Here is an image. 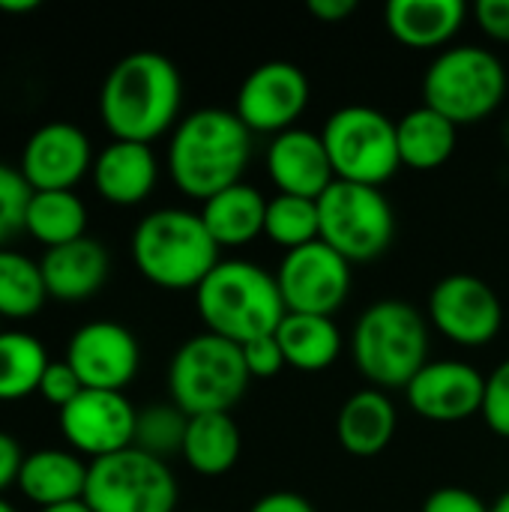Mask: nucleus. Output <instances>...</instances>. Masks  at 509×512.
<instances>
[{"label":"nucleus","mask_w":509,"mask_h":512,"mask_svg":"<svg viewBox=\"0 0 509 512\" xmlns=\"http://www.w3.org/2000/svg\"><path fill=\"white\" fill-rule=\"evenodd\" d=\"M180 108V69L159 51H132L120 57L99 87V120L111 141L153 144L174 132Z\"/></svg>","instance_id":"obj_1"},{"label":"nucleus","mask_w":509,"mask_h":512,"mask_svg":"<svg viewBox=\"0 0 509 512\" xmlns=\"http://www.w3.org/2000/svg\"><path fill=\"white\" fill-rule=\"evenodd\" d=\"M249 159L252 132L243 126L234 108L189 111L168 135L165 165L171 183L186 198L201 204L243 183Z\"/></svg>","instance_id":"obj_2"},{"label":"nucleus","mask_w":509,"mask_h":512,"mask_svg":"<svg viewBox=\"0 0 509 512\" xmlns=\"http://www.w3.org/2000/svg\"><path fill=\"white\" fill-rule=\"evenodd\" d=\"M195 309L207 333L234 345L276 333L288 315L276 273L246 258L219 261L195 288Z\"/></svg>","instance_id":"obj_3"},{"label":"nucleus","mask_w":509,"mask_h":512,"mask_svg":"<svg viewBox=\"0 0 509 512\" xmlns=\"http://www.w3.org/2000/svg\"><path fill=\"white\" fill-rule=\"evenodd\" d=\"M135 270L162 291H195L222 261L201 213L186 207H159L132 231Z\"/></svg>","instance_id":"obj_4"},{"label":"nucleus","mask_w":509,"mask_h":512,"mask_svg":"<svg viewBox=\"0 0 509 512\" xmlns=\"http://www.w3.org/2000/svg\"><path fill=\"white\" fill-rule=\"evenodd\" d=\"M348 348L375 390H405L429 363V318L405 300H378L354 321Z\"/></svg>","instance_id":"obj_5"},{"label":"nucleus","mask_w":509,"mask_h":512,"mask_svg":"<svg viewBox=\"0 0 509 512\" xmlns=\"http://www.w3.org/2000/svg\"><path fill=\"white\" fill-rule=\"evenodd\" d=\"M249 384L252 375L240 345L207 330L189 336L168 363V402L186 417L231 414L249 393Z\"/></svg>","instance_id":"obj_6"},{"label":"nucleus","mask_w":509,"mask_h":512,"mask_svg":"<svg viewBox=\"0 0 509 512\" xmlns=\"http://www.w3.org/2000/svg\"><path fill=\"white\" fill-rule=\"evenodd\" d=\"M507 87V66L495 51L483 45H450L426 66L423 105L462 129L492 117L504 105Z\"/></svg>","instance_id":"obj_7"},{"label":"nucleus","mask_w":509,"mask_h":512,"mask_svg":"<svg viewBox=\"0 0 509 512\" xmlns=\"http://www.w3.org/2000/svg\"><path fill=\"white\" fill-rule=\"evenodd\" d=\"M336 180L381 189L402 168L396 120L372 105H342L321 129Z\"/></svg>","instance_id":"obj_8"},{"label":"nucleus","mask_w":509,"mask_h":512,"mask_svg":"<svg viewBox=\"0 0 509 512\" xmlns=\"http://www.w3.org/2000/svg\"><path fill=\"white\" fill-rule=\"evenodd\" d=\"M321 243L336 249L351 267L378 261L396 237L390 198L375 186L336 180L318 198Z\"/></svg>","instance_id":"obj_9"},{"label":"nucleus","mask_w":509,"mask_h":512,"mask_svg":"<svg viewBox=\"0 0 509 512\" xmlns=\"http://www.w3.org/2000/svg\"><path fill=\"white\" fill-rule=\"evenodd\" d=\"M180 489L168 462L135 447L96 459L87 468L90 512H177Z\"/></svg>","instance_id":"obj_10"},{"label":"nucleus","mask_w":509,"mask_h":512,"mask_svg":"<svg viewBox=\"0 0 509 512\" xmlns=\"http://www.w3.org/2000/svg\"><path fill=\"white\" fill-rule=\"evenodd\" d=\"M426 318L447 342L459 348H486L504 327V303L486 279L450 273L432 285Z\"/></svg>","instance_id":"obj_11"},{"label":"nucleus","mask_w":509,"mask_h":512,"mask_svg":"<svg viewBox=\"0 0 509 512\" xmlns=\"http://www.w3.org/2000/svg\"><path fill=\"white\" fill-rule=\"evenodd\" d=\"M312 96L306 72L291 60H267L255 66L237 87L234 114L252 135H282L297 126Z\"/></svg>","instance_id":"obj_12"},{"label":"nucleus","mask_w":509,"mask_h":512,"mask_svg":"<svg viewBox=\"0 0 509 512\" xmlns=\"http://www.w3.org/2000/svg\"><path fill=\"white\" fill-rule=\"evenodd\" d=\"M276 282L288 312L333 318L351 297L354 273L336 249L315 240L282 255Z\"/></svg>","instance_id":"obj_13"},{"label":"nucleus","mask_w":509,"mask_h":512,"mask_svg":"<svg viewBox=\"0 0 509 512\" xmlns=\"http://www.w3.org/2000/svg\"><path fill=\"white\" fill-rule=\"evenodd\" d=\"M138 408L126 393L111 390H81L66 408L57 411L63 441L72 453L90 462L129 450L135 441Z\"/></svg>","instance_id":"obj_14"},{"label":"nucleus","mask_w":509,"mask_h":512,"mask_svg":"<svg viewBox=\"0 0 509 512\" xmlns=\"http://www.w3.org/2000/svg\"><path fill=\"white\" fill-rule=\"evenodd\" d=\"M63 360L75 369L84 390L123 393L141 369V345L117 321H87L69 336Z\"/></svg>","instance_id":"obj_15"},{"label":"nucleus","mask_w":509,"mask_h":512,"mask_svg":"<svg viewBox=\"0 0 509 512\" xmlns=\"http://www.w3.org/2000/svg\"><path fill=\"white\" fill-rule=\"evenodd\" d=\"M93 141L69 120H51L30 132L21 150V177L33 192H72L93 171Z\"/></svg>","instance_id":"obj_16"},{"label":"nucleus","mask_w":509,"mask_h":512,"mask_svg":"<svg viewBox=\"0 0 509 512\" xmlns=\"http://www.w3.org/2000/svg\"><path fill=\"white\" fill-rule=\"evenodd\" d=\"M486 375L465 360H429L405 387L411 411L429 423H462L483 411Z\"/></svg>","instance_id":"obj_17"},{"label":"nucleus","mask_w":509,"mask_h":512,"mask_svg":"<svg viewBox=\"0 0 509 512\" xmlns=\"http://www.w3.org/2000/svg\"><path fill=\"white\" fill-rule=\"evenodd\" d=\"M267 174L276 186V195H297L318 201L333 183V165L321 132L294 126L267 144Z\"/></svg>","instance_id":"obj_18"},{"label":"nucleus","mask_w":509,"mask_h":512,"mask_svg":"<svg viewBox=\"0 0 509 512\" xmlns=\"http://www.w3.org/2000/svg\"><path fill=\"white\" fill-rule=\"evenodd\" d=\"M90 180L102 201L114 207H135L153 195L159 180V159L150 144L111 141L96 153Z\"/></svg>","instance_id":"obj_19"},{"label":"nucleus","mask_w":509,"mask_h":512,"mask_svg":"<svg viewBox=\"0 0 509 512\" xmlns=\"http://www.w3.org/2000/svg\"><path fill=\"white\" fill-rule=\"evenodd\" d=\"M471 9L462 0H393L384 9L390 36L414 51H444L465 27Z\"/></svg>","instance_id":"obj_20"},{"label":"nucleus","mask_w":509,"mask_h":512,"mask_svg":"<svg viewBox=\"0 0 509 512\" xmlns=\"http://www.w3.org/2000/svg\"><path fill=\"white\" fill-rule=\"evenodd\" d=\"M39 267H42L45 291L51 300L81 303V300L96 297L105 288L108 273H111V258L99 240L81 237L75 243L45 249Z\"/></svg>","instance_id":"obj_21"},{"label":"nucleus","mask_w":509,"mask_h":512,"mask_svg":"<svg viewBox=\"0 0 509 512\" xmlns=\"http://www.w3.org/2000/svg\"><path fill=\"white\" fill-rule=\"evenodd\" d=\"M399 429V414L384 390L363 387L351 393L336 414V441L354 459L381 456Z\"/></svg>","instance_id":"obj_22"},{"label":"nucleus","mask_w":509,"mask_h":512,"mask_svg":"<svg viewBox=\"0 0 509 512\" xmlns=\"http://www.w3.org/2000/svg\"><path fill=\"white\" fill-rule=\"evenodd\" d=\"M87 468L78 453L69 447H42L24 456L21 474H18V492L36 504L39 510L84 501V486H87Z\"/></svg>","instance_id":"obj_23"},{"label":"nucleus","mask_w":509,"mask_h":512,"mask_svg":"<svg viewBox=\"0 0 509 512\" xmlns=\"http://www.w3.org/2000/svg\"><path fill=\"white\" fill-rule=\"evenodd\" d=\"M201 219L219 249H243L264 237L267 198L252 183H237L201 204Z\"/></svg>","instance_id":"obj_24"},{"label":"nucleus","mask_w":509,"mask_h":512,"mask_svg":"<svg viewBox=\"0 0 509 512\" xmlns=\"http://www.w3.org/2000/svg\"><path fill=\"white\" fill-rule=\"evenodd\" d=\"M399 156L411 171L444 168L459 147V126L429 105H417L396 120Z\"/></svg>","instance_id":"obj_25"},{"label":"nucleus","mask_w":509,"mask_h":512,"mask_svg":"<svg viewBox=\"0 0 509 512\" xmlns=\"http://www.w3.org/2000/svg\"><path fill=\"white\" fill-rule=\"evenodd\" d=\"M276 339L282 345L285 363L306 375L330 369L345 348V336L336 318H327V315L288 312L276 330Z\"/></svg>","instance_id":"obj_26"},{"label":"nucleus","mask_w":509,"mask_h":512,"mask_svg":"<svg viewBox=\"0 0 509 512\" xmlns=\"http://www.w3.org/2000/svg\"><path fill=\"white\" fill-rule=\"evenodd\" d=\"M243 453V435L231 414H201L189 417L183 438V462L201 477L228 474Z\"/></svg>","instance_id":"obj_27"},{"label":"nucleus","mask_w":509,"mask_h":512,"mask_svg":"<svg viewBox=\"0 0 509 512\" xmlns=\"http://www.w3.org/2000/svg\"><path fill=\"white\" fill-rule=\"evenodd\" d=\"M24 231L45 249L87 237V207L75 192H33L24 213Z\"/></svg>","instance_id":"obj_28"},{"label":"nucleus","mask_w":509,"mask_h":512,"mask_svg":"<svg viewBox=\"0 0 509 512\" xmlns=\"http://www.w3.org/2000/svg\"><path fill=\"white\" fill-rule=\"evenodd\" d=\"M51 357L45 345L24 330H0V402H18L39 393Z\"/></svg>","instance_id":"obj_29"},{"label":"nucleus","mask_w":509,"mask_h":512,"mask_svg":"<svg viewBox=\"0 0 509 512\" xmlns=\"http://www.w3.org/2000/svg\"><path fill=\"white\" fill-rule=\"evenodd\" d=\"M48 300L39 261L18 249H0V321H30Z\"/></svg>","instance_id":"obj_30"},{"label":"nucleus","mask_w":509,"mask_h":512,"mask_svg":"<svg viewBox=\"0 0 509 512\" xmlns=\"http://www.w3.org/2000/svg\"><path fill=\"white\" fill-rule=\"evenodd\" d=\"M264 237L285 252H294L321 240L318 201L297 198V195H273L267 201Z\"/></svg>","instance_id":"obj_31"},{"label":"nucleus","mask_w":509,"mask_h":512,"mask_svg":"<svg viewBox=\"0 0 509 512\" xmlns=\"http://www.w3.org/2000/svg\"><path fill=\"white\" fill-rule=\"evenodd\" d=\"M186 426H189V417L174 402H153L138 411L132 447L168 462L171 456L183 453Z\"/></svg>","instance_id":"obj_32"},{"label":"nucleus","mask_w":509,"mask_h":512,"mask_svg":"<svg viewBox=\"0 0 509 512\" xmlns=\"http://www.w3.org/2000/svg\"><path fill=\"white\" fill-rule=\"evenodd\" d=\"M33 189L21 177V171L9 162H0V249L9 246L12 237L24 231V213Z\"/></svg>","instance_id":"obj_33"},{"label":"nucleus","mask_w":509,"mask_h":512,"mask_svg":"<svg viewBox=\"0 0 509 512\" xmlns=\"http://www.w3.org/2000/svg\"><path fill=\"white\" fill-rule=\"evenodd\" d=\"M483 420L492 435L509 441V360L498 363L486 375V393H483Z\"/></svg>","instance_id":"obj_34"},{"label":"nucleus","mask_w":509,"mask_h":512,"mask_svg":"<svg viewBox=\"0 0 509 512\" xmlns=\"http://www.w3.org/2000/svg\"><path fill=\"white\" fill-rule=\"evenodd\" d=\"M240 351H243V363H246L252 381H255V378H276V375L288 366V363H285V354H282V345H279V339H276V333L252 339V342L240 345Z\"/></svg>","instance_id":"obj_35"},{"label":"nucleus","mask_w":509,"mask_h":512,"mask_svg":"<svg viewBox=\"0 0 509 512\" xmlns=\"http://www.w3.org/2000/svg\"><path fill=\"white\" fill-rule=\"evenodd\" d=\"M81 390H84V384H81V378L75 375V369L66 360H51L42 381H39V396L48 405H54L57 411L66 408Z\"/></svg>","instance_id":"obj_36"},{"label":"nucleus","mask_w":509,"mask_h":512,"mask_svg":"<svg viewBox=\"0 0 509 512\" xmlns=\"http://www.w3.org/2000/svg\"><path fill=\"white\" fill-rule=\"evenodd\" d=\"M492 504H486L480 495H474L471 489H462V486H441L435 489L426 501H423V510L420 512H489Z\"/></svg>","instance_id":"obj_37"},{"label":"nucleus","mask_w":509,"mask_h":512,"mask_svg":"<svg viewBox=\"0 0 509 512\" xmlns=\"http://www.w3.org/2000/svg\"><path fill=\"white\" fill-rule=\"evenodd\" d=\"M471 15L492 42L509 45V0H480Z\"/></svg>","instance_id":"obj_38"},{"label":"nucleus","mask_w":509,"mask_h":512,"mask_svg":"<svg viewBox=\"0 0 509 512\" xmlns=\"http://www.w3.org/2000/svg\"><path fill=\"white\" fill-rule=\"evenodd\" d=\"M24 450L21 444L0 429V498L9 486H18V474H21V465H24Z\"/></svg>","instance_id":"obj_39"},{"label":"nucleus","mask_w":509,"mask_h":512,"mask_svg":"<svg viewBox=\"0 0 509 512\" xmlns=\"http://www.w3.org/2000/svg\"><path fill=\"white\" fill-rule=\"evenodd\" d=\"M249 512H318L315 504L297 492H270V495H261Z\"/></svg>","instance_id":"obj_40"},{"label":"nucleus","mask_w":509,"mask_h":512,"mask_svg":"<svg viewBox=\"0 0 509 512\" xmlns=\"http://www.w3.org/2000/svg\"><path fill=\"white\" fill-rule=\"evenodd\" d=\"M306 9L321 24H342L357 12V0H309Z\"/></svg>","instance_id":"obj_41"},{"label":"nucleus","mask_w":509,"mask_h":512,"mask_svg":"<svg viewBox=\"0 0 509 512\" xmlns=\"http://www.w3.org/2000/svg\"><path fill=\"white\" fill-rule=\"evenodd\" d=\"M36 9H39V0H0V12L6 15H27Z\"/></svg>","instance_id":"obj_42"},{"label":"nucleus","mask_w":509,"mask_h":512,"mask_svg":"<svg viewBox=\"0 0 509 512\" xmlns=\"http://www.w3.org/2000/svg\"><path fill=\"white\" fill-rule=\"evenodd\" d=\"M39 512H90V507L84 501H72V504H60V507H48V510Z\"/></svg>","instance_id":"obj_43"},{"label":"nucleus","mask_w":509,"mask_h":512,"mask_svg":"<svg viewBox=\"0 0 509 512\" xmlns=\"http://www.w3.org/2000/svg\"><path fill=\"white\" fill-rule=\"evenodd\" d=\"M489 512H509V489L504 495H498V501L492 504V510Z\"/></svg>","instance_id":"obj_44"},{"label":"nucleus","mask_w":509,"mask_h":512,"mask_svg":"<svg viewBox=\"0 0 509 512\" xmlns=\"http://www.w3.org/2000/svg\"><path fill=\"white\" fill-rule=\"evenodd\" d=\"M501 144H504V153L509 156V117L504 120V126H501Z\"/></svg>","instance_id":"obj_45"},{"label":"nucleus","mask_w":509,"mask_h":512,"mask_svg":"<svg viewBox=\"0 0 509 512\" xmlns=\"http://www.w3.org/2000/svg\"><path fill=\"white\" fill-rule=\"evenodd\" d=\"M0 512H18V510H15L6 498H0Z\"/></svg>","instance_id":"obj_46"}]
</instances>
